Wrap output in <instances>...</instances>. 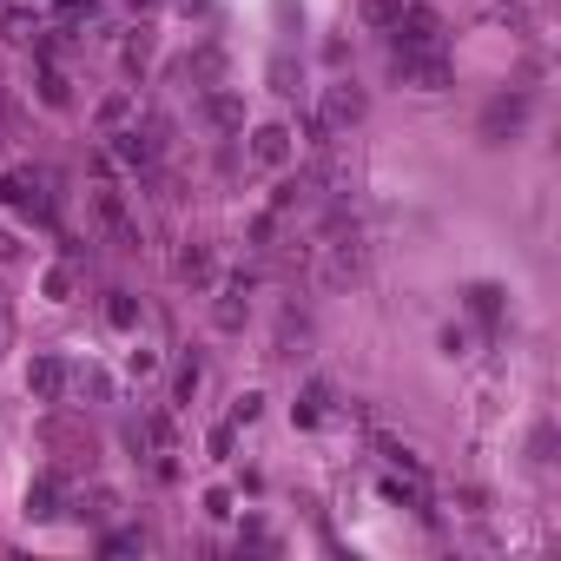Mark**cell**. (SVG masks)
<instances>
[{
  "instance_id": "cell-15",
  "label": "cell",
  "mask_w": 561,
  "mask_h": 561,
  "mask_svg": "<svg viewBox=\"0 0 561 561\" xmlns=\"http://www.w3.org/2000/svg\"><path fill=\"white\" fill-rule=\"evenodd\" d=\"M106 317H113L119 330H132V317H139V311H132V297H126V291H113V304H106Z\"/></svg>"
},
{
  "instance_id": "cell-11",
  "label": "cell",
  "mask_w": 561,
  "mask_h": 561,
  "mask_svg": "<svg viewBox=\"0 0 561 561\" xmlns=\"http://www.w3.org/2000/svg\"><path fill=\"white\" fill-rule=\"evenodd\" d=\"M397 14H404V0H363V21L377 27V34H390V27H397Z\"/></svg>"
},
{
  "instance_id": "cell-2",
  "label": "cell",
  "mask_w": 561,
  "mask_h": 561,
  "mask_svg": "<svg viewBox=\"0 0 561 561\" xmlns=\"http://www.w3.org/2000/svg\"><path fill=\"white\" fill-rule=\"evenodd\" d=\"M357 119H363V86H350V80L324 86V106H317V145H330V139L350 132Z\"/></svg>"
},
{
  "instance_id": "cell-13",
  "label": "cell",
  "mask_w": 561,
  "mask_h": 561,
  "mask_svg": "<svg viewBox=\"0 0 561 561\" xmlns=\"http://www.w3.org/2000/svg\"><path fill=\"white\" fill-rule=\"evenodd\" d=\"M495 297H502L495 284H476V291H469V311H476L482 324H495Z\"/></svg>"
},
{
  "instance_id": "cell-5",
  "label": "cell",
  "mask_w": 561,
  "mask_h": 561,
  "mask_svg": "<svg viewBox=\"0 0 561 561\" xmlns=\"http://www.w3.org/2000/svg\"><path fill=\"white\" fill-rule=\"evenodd\" d=\"M113 152L132 165V172H152L159 165V119H145V126H126V132H113Z\"/></svg>"
},
{
  "instance_id": "cell-8",
  "label": "cell",
  "mask_w": 561,
  "mask_h": 561,
  "mask_svg": "<svg viewBox=\"0 0 561 561\" xmlns=\"http://www.w3.org/2000/svg\"><path fill=\"white\" fill-rule=\"evenodd\" d=\"M27 390H34L40 404H60V390H67V363H60V357H40V363L27 370Z\"/></svg>"
},
{
  "instance_id": "cell-10",
  "label": "cell",
  "mask_w": 561,
  "mask_h": 561,
  "mask_svg": "<svg viewBox=\"0 0 561 561\" xmlns=\"http://www.w3.org/2000/svg\"><path fill=\"white\" fill-rule=\"evenodd\" d=\"M252 159H258V165H284V159H291V132H284V126H265V132L252 139Z\"/></svg>"
},
{
  "instance_id": "cell-14",
  "label": "cell",
  "mask_w": 561,
  "mask_h": 561,
  "mask_svg": "<svg viewBox=\"0 0 561 561\" xmlns=\"http://www.w3.org/2000/svg\"><path fill=\"white\" fill-rule=\"evenodd\" d=\"M212 119H219V126H238L245 113H238V100H232V93H212Z\"/></svg>"
},
{
  "instance_id": "cell-4",
  "label": "cell",
  "mask_w": 561,
  "mask_h": 561,
  "mask_svg": "<svg viewBox=\"0 0 561 561\" xmlns=\"http://www.w3.org/2000/svg\"><path fill=\"white\" fill-rule=\"evenodd\" d=\"M390 47H443V21L436 8H404L390 27Z\"/></svg>"
},
{
  "instance_id": "cell-7",
  "label": "cell",
  "mask_w": 561,
  "mask_h": 561,
  "mask_svg": "<svg viewBox=\"0 0 561 561\" xmlns=\"http://www.w3.org/2000/svg\"><path fill=\"white\" fill-rule=\"evenodd\" d=\"M522 119H528V93L495 100V106L482 113V139H489V145H502V139H515V132H522Z\"/></svg>"
},
{
  "instance_id": "cell-3",
  "label": "cell",
  "mask_w": 561,
  "mask_h": 561,
  "mask_svg": "<svg viewBox=\"0 0 561 561\" xmlns=\"http://www.w3.org/2000/svg\"><path fill=\"white\" fill-rule=\"evenodd\" d=\"M0 199H8L14 212H27V219H54V199H47V172H34V165H14L8 178H0Z\"/></svg>"
},
{
  "instance_id": "cell-9",
  "label": "cell",
  "mask_w": 561,
  "mask_h": 561,
  "mask_svg": "<svg viewBox=\"0 0 561 561\" xmlns=\"http://www.w3.org/2000/svg\"><path fill=\"white\" fill-rule=\"evenodd\" d=\"M245 291H252V278H232L225 291H219V330H245Z\"/></svg>"
},
{
  "instance_id": "cell-16",
  "label": "cell",
  "mask_w": 561,
  "mask_h": 561,
  "mask_svg": "<svg viewBox=\"0 0 561 561\" xmlns=\"http://www.w3.org/2000/svg\"><path fill=\"white\" fill-rule=\"evenodd\" d=\"M192 390H199V363H185L178 370V404H192Z\"/></svg>"
},
{
  "instance_id": "cell-1",
  "label": "cell",
  "mask_w": 561,
  "mask_h": 561,
  "mask_svg": "<svg viewBox=\"0 0 561 561\" xmlns=\"http://www.w3.org/2000/svg\"><path fill=\"white\" fill-rule=\"evenodd\" d=\"M390 73H397L404 86L443 93V86H449V47H390Z\"/></svg>"
},
{
  "instance_id": "cell-12",
  "label": "cell",
  "mask_w": 561,
  "mask_h": 561,
  "mask_svg": "<svg viewBox=\"0 0 561 561\" xmlns=\"http://www.w3.org/2000/svg\"><path fill=\"white\" fill-rule=\"evenodd\" d=\"M178 278H192V284H206V278H212V252H206V245H192V252L178 258Z\"/></svg>"
},
{
  "instance_id": "cell-6",
  "label": "cell",
  "mask_w": 561,
  "mask_h": 561,
  "mask_svg": "<svg viewBox=\"0 0 561 561\" xmlns=\"http://www.w3.org/2000/svg\"><path fill=\"white\" fill-rule=\"evenodd\" d=\"M93 212H100V225L113 232V245H119V252H132V245H139V232H132V219H126V199L113 192V185H93Z\"/></svg>"
}]
</instances>
